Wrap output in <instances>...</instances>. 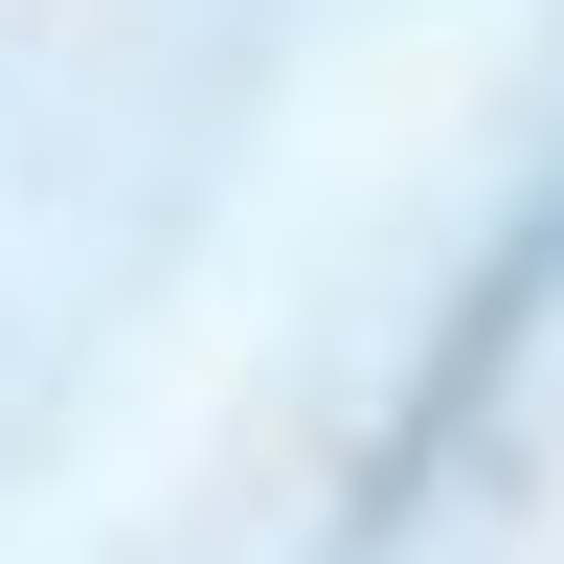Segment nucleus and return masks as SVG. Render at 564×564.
I'll list each match as a JSON object with an SVG mask.
<instances>
[{
  "instance_id": "obj_1",
  "label": "nucleus",
  "mask_w": 564,
  "mask_h": 564,
  "mask_svg": "<svg viewBox=\"0 0 564 564\" xmlns=\"http://www.w3.org/2000/svg\"><path fill=\"white\" fill-rule=\"evenodd\" d=\"M542 316H564V181H542V204H520V226L475 249V294H452V339L406 361V406H384V452H361V520H406V475H430V452H452V430L497 406V361H520Z\"/></svg>"
}]
</instances>
